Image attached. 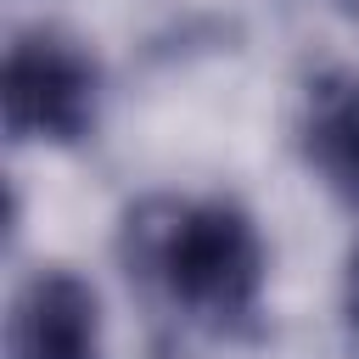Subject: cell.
<instances>
[{"instance_id":"obj_1","label":"cell","mask_w":359,"mask_h":359,"mask_svg":"<svg viewBox=\"0 0 359 359\" xmlns=\"http://www.w3.org/2000/svg\"><path fill=\"white\" fill-rule=\"evenodd\" d=\"M129 280L180 325L208 337L252 331L269 252L247 208L224 196H146L118 224Z\"/></svg>"},{"instance_id":"obj_2","label":"cell","mask_w":359,"mask_h":359,"mask_svg":"<svg viewBox=\"0 0 359 359\" xmlns=\"http://www.w3.org/2000/svg\"><path fill=\"white\" fill-rule=\"evenodd\" d=\"M0 101H6L11 140L73 146L95 129L101 67L79 39H67L56 28H34V34H17L6 50Z\"/></svg>"},{"instance_id":"obj_3","label":"cell","mask_w":359,"mask_h":359,"mask_svg":"<svg viewBox=\"0 0 359 359\" xmlns=\"http://www.w3.org/2000/svg\"><path fill=\"white\" fill-rule=\"evenodd\" d=\"M6 359H101V309L73 269H39L6 314Z\"/></svg>"},{"instance_id":"obj_4","label":"cell","mask_w":359,"mask_h":359,"mask_svg":"<svg viewBox=\"0 0 359 359\" xmlns=\"http://www.w3.org/2000/svg\"><path fill=\"white\" fill-rule=\"evenodd\" d=\"M303 163L320 174L331 196L359 208V73H320L297 107Z\"/></svg>"},{"instance_id":"obj_5","label":"cell","mask_w":359,"mask_h":359,"mask_svg":"<svg viewBox=\"0 0 359 359\" xmlns=\"http://www.w3.org/2000/svg\"><path fill=\"white\" fill-rule=\"evenodd\" d=\"M342 320H348V342L359 353V247L348 258V275H342Z\"/></svg>"}]
</instances>
